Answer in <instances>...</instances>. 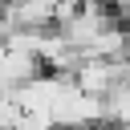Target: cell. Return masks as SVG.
<instances>
[{"label": "cell", "instance_id": "cell-1", "mask_svg": "<svg viewBox=\"0 0 130 130\" xmlns=\"http://www.w3.org/2000/svg\"><path fill=\"white\" fill-rule=\"evenodd\" d=\"M102 118L130 130V85H114L106 98H102Z\"/></svg>", "mask_w": 130, "mask_h": 130}, {"label": "cell", "instance_id": "cell-2", "mask_svg": "<svg viewBox=\"0 0 130 130\" xmlns=\"http://www.w3.org/2000/svg\"><path fill=\"white\" fill-rule=\"evenodd\" d=\"M110 4H114L118 12H122V8H130V0H110Z\"/></svg>", "mask_w": 130, "mask_h": 130}]
</instances>
